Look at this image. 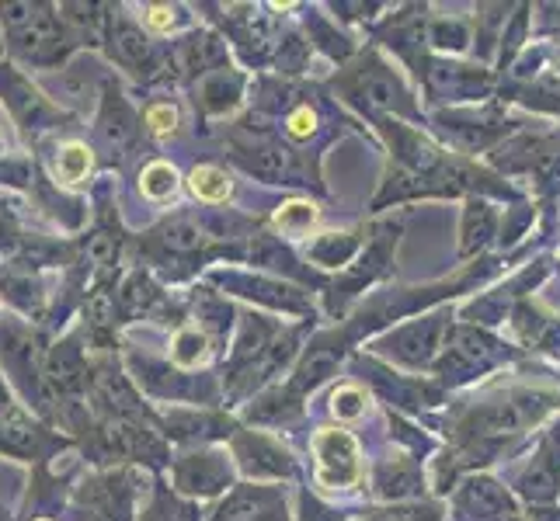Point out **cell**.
I'll return each mask as SVG.
<instances>
[{
	"mask_svg": "<svg viewBox=\"0 0 560 521\" xmlns=\"http://www.w3.org/2000/svg\"><path fill=\"white\" fill-rule=\"evenodd\" d=\"M0 25H4L11 46L35 63H49L60 53V18L46 4H0Z\"/></svg>",
	"mask_w": 560,
	"mask_h": 521,
	"instance_id": "cell-1",
	"label": "cell"
},
{
	"mask_svg": "<svg viewBox=\"0 0 560 521\" xmlns=\"http://www.w3.org/2000/svg\"><path fill=\"white\" fill-rule=\"evenodd\" d=\"M314 456H317V483L327 490L352 487L359 483V445L348 431H317L314 435Z\"/></svg>",
	"mask_w": 560,
	"mask_h": 521,
	"instance_id": "cell-2",
	"label": "cell"
},
{
	"mask_svg": "<svg viewBox=\"0 0 560 521\" xmlns=\"http://www.w3.org/2000/svg\"><path fill=\"white\" fill-rule=\"evenodd\" d=\"M533 414L536 407H529V403H491L474 417V424L480 428V435H515V431L526 428Z\"/></svg>",
	"mask_w": 560,
	"mask_h": 521,
	"instance_id": "cell-3",
	"label": "cell"
},
{
	"mask_svg": "<svg viewBox=\"0 0 560 521\" xmlns=\"http://www.w3.org/2000/svg\"><path fill=\"white\" fill-rule=\"evenodd\" d=\"M223 476H227V469L216 456H195L178 469V487L188 494H213V490H220Z\"/></svg>",
	"mask_w": 560,
	"mask_h": 521,
	"instance_id": "cell-4",
	"label": "cell"
},
{
	"mask_svg": "<svg viewBox=\"0 0 560 521\" xmlns=\"http://www.w3.org/2000/svg\"><path fill=\"white\" fill-rule=\"evenodd\" d=\"M7 101H11L14 115H18L25 126H42L49 115L56 119V112L49 108V101L39 98V94H35L32 87H28L25 80H18V77H11V91H7Z\"/></svg>",
	"mask_w": 560,
	"mask_h": 521,
	"instance_id": "cell-5",
	"label": "cell"
},
{
	"mask_svg": "<svg viewBox=\"0 0 560 521\" xmlns=\"http://www.w3.org/2000/svg\"><path fill=\"white\" fill-rule=\"evenodd\" d=\"M314 223H317V205L300 202V198L279 205V212H275V226H279L282 233H289V237H303V233H310Z\"/></svg>",
	"mask_w": 560,
	"mask_h": 521,
	"instance_id": "cell-6",
	"label": "cell"
},
{
	"mask_svg": "<svg viewBox=\"0 0 560 521\" xmlns=\"http://www.w3.org/2000/svg\"><path fill=\"white\" fill-rule=\"evenodd\" d=\"M209 355V341L206 334H199V330H181L178 337H174L171 344V358L174 365H181V369H195V365H202Z\"/></svg>",
	"mask_w": 560,
	"mask_h": 521,
	"instance_id": "cell-7",
	"label": "cell"
},
{
	"mask_svg": "<svg viewBox=\"0 0 560 521\" xmlns=\"http://www.w3.org/2000/svg\"><path fill=\"white\" fill-rule=\"evenodd\" d=\"M164 244L178 254H192L206 244V233H202V226L192 223V219H174V223L164 226Z\"/></svg>",
	"mask_w": 560,
	"mask_h": 521,
	"instance_id": "cell-8",
	"label": "cell"
},
{
	"mask_svg": "<svg viewBox=\"0 0 560 521\" xmlns=\"http://www.w3.org/2000/svg\"><path fill=\"white\" fill-rule=\"evenodd\" d=\"M188 185H192L195 198H202V202H223V198L230 195L227 174L216 171V167H195L192 178H188Z\"/></svg>",
	"mask_w": 560,
	"mask_h": 521,
	"instance_id": "cell-9",
	"label": "cell"
},
{
	"mask_svg": "<svg viewBox=\"0 0 560 521\" xmlns=\"http://www.w3.org/2000/svg\"><path fill=\"white\" fill-rule=\"evenodd\" d=\"M174 188H178V171H174L171 164H164V160H157V164H150L147 171L140 174V192L147 198H167L174 195Z\"/></svg>",
	"mask_w": 560,
	"mask_h": 521,
	"instance_id": "cell-10",
	"label": "cell"
},
{
	"mask_svg": "<svg viewBox=\"0 0 560 521\" xmlns=\"http://www.w3.org/2000/svg\"><path fill=\"white\" fill-rule=\"evenodd\" d=\"M341 358V348H334V344H317V348H310L307 362L300 365V383H320V379L327 376V372L338 365Z\"/></svg>",
	"mask_w": 560,
	"mask_h": 521,
	"instance_id": "cell-11",
	"label": "cell"
},
{
	"mask_svg": "<svg viewBox=\"0 0 560 521\" xmlns=\"http://www.w3.org/2000/svg\"><path fill=\"white\" fill-rule=\"evenodd\" d=\"M60 178L67 181V185H80V181L87 178V171H91V150H87L84 143H70L63 146L60 153Z\"/></svg>",
	"mask_w": 560,
	"mask_h": 521,
	"instance_id": "cell-12",
	"label": "cell"
},
{
	"mask_svg": "<svg viewBox=\"0 0 560 521\" xmlns=\"http://www.w3.org/2000/svg\"><path fill=\"white\" fill-rule=\"evenodd\" d=\"M112 49L119 53L122 63H143V56H147V39H143L140 28L119 25L112 32Z\"/></svg>",
	"mask_w": 560,
	"mask_h": 521,
	"instance_id": "cell-13",
	"label": "cell"
},
{
	"mask_svg": "<svg viewBox=\"0 0 560 521\" xmlns=\"http://www.w3.org/2000/svg\"><path fill=\"white\" fill-rule=\"evenodd\" d=\"M261 511H265V501L258 494H234L220 508V518L216 521H258Z\"/></svg>",
	"mask_w": 560,
	"mask_h": 521,
	"instance_id": "cell-14",
	"label": "cell"
},
{
	"mask_svg": "<svg viewBox=\"0 0 560 521\" xmlns=\"http://www.w3.org/2000/svg\"><path fill=\"white\" fill-rule=\"evenodd\" d=\"M331 414L338 421H359L366 414V396H362V390H355V386H341L331 396Z\"/></svg>",
	"mask_w": 560,
	"mask_h": 521,
	"instance_id": "cell-15",
	"label": "cell"
},
{
	"mask_svg": "<svg viewBox=\"0 0 560 521\" xmlns=\"http://www.w3.org/2000/svg\"><path fill=\"white\" fill-rule=\"evenodd\" d=\"M487 233H491V212L484 209V205H474V209L467 212V230H463V251H474L487 240Z\"/></svg>",
	"mask_w": 560,
	"mask_h": 521,
	"instance_id": "cell-16",
	"label": "cell"
},
{
	"mask_svg": "<svg viewBox=\"0 0 560 521\" xmlns=\"http://www.w3.org/2000/svg\"><path fill=\"white\" fill-rule=\"evenodd\" d=\"M453 351L467 358V362H484L487 351H491V344H487V337H480L477 330H456Z\"/></svg>",
	"mask_w": 560,
	"mask_h": 521,
	"instance_id": "cell-17",
	"label": "cell"
},
{
	"mask_svg": "<svg viewBox=\"0 0 560 521\" xmlns=\"http://www.w3.org/2000/svg\"><path fill=\"white\" fill-rule=\"evenodd\" d=\"M87 320H91L94 327H108L115 320V299L112 292L98 289L91 299H87Z\"/></svg>",
	"mask_w": 560,
	"mask_h": 521,
	"instance_id": "cell-18",
	"label": "cell"
},
{
	"mask_svg": "<svg viewBox=\"0 0 560 521\" xmlns=\"http://www.w3.org/2000/svg\"><path fill=\"white\" fill-rule=\"evenodd\" d=\"M362 94H366V101L373 108H390L394 105V84H390L387 77H366L362 80Z\"/></svg>",
	"mask_w": 560,
	"mask_h": 521,
	"instance_id": "cell-19",
	"label": "cell"
},
{
	"mask_svg": "<svg viewBox=\"0 0 560 521\" xmlns=\"http://www.w3.org/2000/svg\"><path fill=\"white\" fill-rule=\"evenodd\" d=\"M84 254H87V261H94V264H108L115 258V237H108V233H94V237H87Z\"/></svg>",
	"mask_w": 560,
	"mask_h": 521,
	"instance_id": "cell-20",
	"label": "cell"
},
{
	"mask_svg": "<svg viewBox=\"0 0 560 521\" xmlns=\"http://www.w3.org/2000/svg\"><path fill=\"white\" fill-rule=\"evenodd\" d=\"M147 126L157 136H167V132H174V126H178V112L171 105H154L147 112Z\"/></svg>",
	"mask_w": 560,
	"mask_h": 521,
	"instance_id": "cell-21",
	"label": "cell"
},
{
	"mask_svg": "<svg viewBox=\"0 0 560 521\" xmlns=\"http://www.w3.org/2000/svg\"><path fill=\"white\" fill-rule=\"evenodd\" d=\"M286 126H289V136H296V139H307L310 132L317 129V115L310 112V108H300V112H293V115H289V122H286Z\"/></svg>",
	"mask_w": 560,
	"mask_h": 521,
	"instance_id": "cell-22",
	"label": "cell"
},
{
	"mask_svg": "<svg viewBox=\"0 0 560 521\" xmlns=\"http://www.w3.org/2000/svg\"><path fill=\"white\" fill-rule=\"evenodd\" d=\"M147 21L157 28V32H167V28L174 25V11H171V7H164V4H154L147 11Z\"/></svg>",
	"mask_w": 560,
	"mask_h": 521,
	"instance_id": "cell-23",
	"label": "cell"
},
{
	"mask_svg": "<svg viewBox=\"0 0 560 521\" xmlns=\"http://www.w3.org/2000/svg\"><path fill=\"white\" fill-rule=\"evenodd\" d=\"M529 494H536V497H550L554 494V480H550L543 469H536V473H529Z\"/></svg>",
	"mask_w": 560,
	"mask_h": 521,
	"instance_id": "cell-24",
	"label": "cell"
},
{
	"mask_svg": "<svg viewBox=\"0 0 560 521\" xmlns=\"http://www.w3.org/2000/svg\"><path fill=\"white\" fill-rule=\"evenodd\" d=\"M143 521H167V515L160 508H150L147 515H143Z\"/></svg>",
	"mask_w": 560,
	"mask_h": 521,
	"instance_id": "cell-25",
	"label": "cell"
},
{
	"mask_svg": "<svg viewBox=\"0 0 560 521\" xmlns=\"http://www.w3.org/2000/svg\"><path fill=\"white\" fill-rule=\"evenodd\" d=\"M0 521H7V518H4V515H0Z\"/></svg>",
	"mask_w": 560,
	"mask_h": 521,
	"instance_id": "cell-26",
	"label": "cell"
},
{
	"mask_svg": "<svg viewBox=\"0 0 560 521\" xmlns=\"http://www.w3.org/2000/svg\"><path fill=\"white\" fill-rule=\"evenodd\" d=\"M42 521H46V518H42Z\"/></svg>",
	"mask_w": 560,
	"mask_h": 521,
	"instance_id": "cell-27",
	"label": "cell"
}]
</instances>
